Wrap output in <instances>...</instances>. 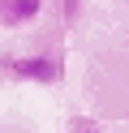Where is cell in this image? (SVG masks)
Segmentation results:
<instances>
[{
    "label": "cell",
    "mask_w": 129,
    "mask_h": 133,
    "mask_svg": "<svg viewBox=\"0 0 129 133\" xmlns=\"http://www.w3.org/2000/svg\"><path fill=\"white\" fill-rule=\"evenodd\" d=\"M4 73L13 82H34V86H56L65 77V64L52 52H34V56H17V60H4Z\"/></svg>",
    "instance_id": "cell-1"
},
{
    "label": "cell",
    "mask_w": 129,
    "mask_h": 133,
    "mask_svg": "<svg viewBox=\"0 0 129 133\" xmlns=\"http://www.w3.org/2000/svg\"><path fill=\"white\" fill-rule=\"evenodd\" d=\"M39 13H43V0H4L0 26H4V30H22V26H30Z\"/></svg>",
    "instance_id": "cell-2"
},
{
    "label": "cell",
    "mask_w": 129,
    "mask_h": 133,
    "mask_svg": "<svg viewBox=\"0 0 129 133\" xmlns=\"http://www.w3.org/2000/svg\"><path fill=\"white\" fill-rule=\"evenodd\" d=\"M69 133H103V124L95 120V116H73V120H69Z\"/></svg>",
    "instance_id": "cell-3"
},
{
    "label": "cell",
    "mask_w": 129,
    "mask_h": 133,
    "mask_svg": "<svg viewBox=\"0 0 129 133\" xmlns=\"http://www.w3.org/2000/svg\"><path fill=\"white\" fill-rule=\"evenodd\" d=\"M0 9H4V0H0Z\"/></svg>",
    "instance_id": "cell-4"
}]
</instances>
